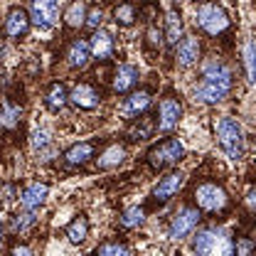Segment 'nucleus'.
Segmentation results:
<instances>
[{"label":"nucleus","instance_id":"1","mask_svg":"<svg viewBox=\"0 0 256 256\" xmlns=\"http://www.w3.org/2000/svg\"><path fill=\"white\" fill-rule=\"evenodd\" d=\"M192 254L194 256H232L234 239L232 232L222 224H204L192 236Z\"/></svg>","mask_w":256,"mask_h":256},{"label":"nucleus","instance_id":"2","mask_svg":"<svg viewBox=\"0 0 256 256\" xmlns=\"http://www.w3.org/2000/svg\"><path fill=\"white\" fill-rule=\"evenodd\" d=\"M214 136H217V143H220V148L224 150V156L232 160V162H239V160L244 158L246 138H244L242 124L234 116H229V114L220 116L214 121Z\"/></svg>","mask_w":256,"mask_h":256},{"label":"nucleus","instance_id":"3","mask_svg":"<svg viewBox=\"0 0 256 256\" xmlns=\"http://www.w3.org/2000/svg\"><path fill=\"white\" fill-rule=\"evenodd\" d=\"M180 160H185V146H182V140L180 138H162L158 140L148 153H146V162H148V168L150 170H165V168H175Z\"/></svg>","mask_w":256,"mask_h":256},{"label":"nucleus","instance_id":"4","mask_svg":"<svg viewBox=\"0 0 256 256\" xmlns=\"http://www.w3.org/2000/svg\"><path fill=\"white\" fill-rule=\"evenodd\" d=\"M194 25L207 37H220L229 30V15L220 2H200L194 10Z\"/></svg>","mask_w":256,"mask_h":256},{"label":"nucleus","instance_id":"5","mask_svg":"<svg viewBox=\"0 0 256 256\" xmlns=\"http://www.w3.org/2000/svg\"><path fill=\"white\" fill-rule=\"evenodd\" d=\"M192 200H194V207L200 212H207V214H217V212H222L224 207L229 204L226 190L220 182H212V180L200 182L194 188V192H192Z\"/></svg>","mask_w":256,"mask_h":256},{"label":"nucleus","instance_id":"6","mask_svg":"<svg viewBox=\"0 0 256 256\" xmlns=\"http://www.w3.org/2000/svg\"><path fill=\"white\" fill-rule=\"evenodd\" d=\"M202 222V212L194 207V204H182L172 217H170V224H168V236L170 242H182L188 239L192 232L200 226Z\"/></svg>","mask_w":256,"mask_h":256},{"label":"nucleus","instance_id":"7","mask_svg":"<svg viewBox=\"0 0 256 256\" xmlns=\"http://www.w3.org/2000/svg\"><path fill=\"white\" fill-rule=\"evenodd\" d=\"M185 180H188V175H185L182 170H170V172H165L158 182H156V188L150 190V207H162V204H168L170 200H175L178 192L185 188Z\"/></svg>","mask_w":256,"mask_h":256},{"label":"nucleus","instance_id":"8","mask_svg":"<svg viewBox=\"0 0 256 256\" xmlns=\"http://www.w3.org/2000/svg\"><path fill=\"white\" fill-rule=\"evenodd\" d=\"M153 118H156V128L160 133H172L175 128L180 126V118H182V101H180V96L175 94L162 96Z\"/></svg>","mask_w":256,"mask_h":256},{"label":"nucleus","instance_id":"9","mask_svg":"<svg viewBox=\"0 0 256 256\" xmlns=\"http://www.w3.org/2000/svg\"><path fill=\"white\" fill-rule=\"evenodd\" d=\"M69 104L79 111H96L104 104V92L94 82H76L69 92Z\"/></svg>","mask_w":256,"mask_h":256},{"label":"nucleus","instance_id":"10","mask_svg":"<svg viewBox=\"0 0 256 256\" xmlns=\"http://www.w3.org/2000/svg\"><path fill=\"white\" fill-rule=\"evenodd\" d=\"M200 79L220 84L224 89H234V72L222 57H204L200 62Z\"/></svg>","mask_w":256,"mask_h":256},{"label":"nucleus","instance_id":"11","mask_svg":"<svg viewBox=\"0 0 256 256\" xmlns=\"http://www.w3.org/2000/svg\"><path fill=\"white\" fill-rule=\"evenodd\" d=\"M150 104H153V89H138V92H130L124 98V104L118 106V114L126 121H138L140 116H146Z\"/></svg>","mask_w":256,"mask_h":256},{"label":"nucleus","instance_id":"12","mask_svg":"<svg viewBox=\"0 0 256 256\" xmlns=\"http://www.w3.org/2000/svg\"><path fill=\"white\" fill-rule=\"evenodd\" d=\"M30 20L40 30H50L60 22V0H32Z\"/></svg>","mask_w":256,"mask_h":256},{"label":"nucleus","instance_id":"13","mask_svg":"<svg viewBox=\"0 0 256 256\" xmlns=\"http://www.w3.org/2000/svg\"><path fill=\"white\" fill-rule=\"evenodd\" d=\"M2 28H5V34H8L10 40H15V42L25 40L32 28L30 12H28L22 5H12V8L5 12V25H2Z\"/></svg>","mask_w":256,"mask_h":256},{"label":"nucleus","instance_id":"14","mask_svg":"<svg viewBox=\"0 0 256 256\" xmlns=\"http://www.w3.org/2000/svg\"><path fill=\"white\" fill-rule=\"evenodd\" d=\"M140 82V69L136 64L124 62L114 69V76H111V92L114 94H130Z\"/></svg>","mask_w":256,"mask_h":256},{"label":"nucleus","instance_id":"15","mask_svg":"<svg viewBox=\"0 0 256 256\" xmlns=\"http://www.w3.org/2000/svg\"><path fill=\"white\" fill-rule=\"evenodd\" d=\"M232 94V89H224L220 84H212V82H204V79H197L192 84V98L197 104H204V106H217L226 101Z\"/></svg>","mask_w":256,"mask_h":256},{"label":"nucleus","instance_id":"16","mask_svg":"<svg viewBox=\"0 0 256 256\" xmlns=\"http://www.w3.org/2000/svg\"><path fill=\"white\" fill-rule=\"evenodd\" d=\"M202 60V44L194 34H185L175 47V62L180 69H192Z\"/></svg>","mask_w":256,"mask_h":256},{"label":"nucleus","instance_id":"17","mask_svg":"<svg viewBox=\"0 0 256 256\" xmlns=\"http://www.w3.org/2000/svg\"><path fill=\"white\" fill-rule=\"evenodd\" d=\"M47 194H50V185H47V182H40V180L28 182V185L20 190V194H18L20 210H25V212H37V210L44 204Z\"/></svg>","mask_w":256,"mask_h":256},{"label":"nucleus","instance_id":"18","mask_svg":"<svg viewBox=\"0 0 256 256\" xmlns=\"http://www.w3.org/2000/svg\"><path fill=\"white\" fill-rule=\"evenodd\" d=\"M30 146L32 150L40 156L42 160H52L57 156V146H54V136L47 126H37L32 128L30 133Z\"/></svg>","mask_w":256,"mask_h":256},{"label":"nucleus","instance_id":"19","mask_svg":"<svg viewBox=\"0 0 256 256\" xmlns=\"http://www.w3.org/2000/svg\"><path fill=\"white\" fill-rule=\"evenodd\" d=\"M96 158V140H82V143H74L72 148L64 150L62 160L69 168H82L86 162H92Z\"/></svg>","mask_w":256,"mask_h":256},{"label":"nucleus","instance_id":"20","mask_svg":"<svg viewBox=\"0 0 256 256\" xmlns=\"http://www.w3.org/2000/svg\"><path fill=\"white\" fill-rule=\"evenodd\" d=\"M89 47H92V57L101 60V62L111 60V57H114V52H116V40H114V32L98 28V30L92 34V40H89Z\"/></svg>","mask_w":256,"mask_h":256},{"label":"nucleus","instance_id":"21","mask_svg":"<svg viewBox=\"0 0 256 256\" xmlns=\"http://www.w3.org/2000/svg\"><path fill=\"white\" fill-rule=\"evenodd\" d=\"M128 158V148L124 143H108L101 153H98V158H96V165H98V170H116V168H121Z\"/></svg>","mask_w":256,"mask_h":256},{"label":"nucleus","instance_id":"22","mask_svg":"<svg viewBox=\"0 0 256 256\" xmlns=\"http://www.w3.org/2000/svg\"><path fill=\"white\" fill-rule=\"evenodd\" d=\"M185 37V32H182V15H180V10H168V15H165V28H162V42H165V47H170V50H175L178 47V42Z\"/></svg>","mask_w":256,"mask_h":256},{"label":"nucleus","instance_id":"23","mask_svg":"<svg viewBox=\"0 0 256 256\" xmlns=\"http://www.w3.org/2000/svg\"><path fill=\"white\" fill-rule=\"evenodd\" d=\"M92 60V47H89V40H72L69 47H66V64L69 69H86V64Z\"/></svg>","mask_w":256,"mask_h":256},{"label":"nucleus","instance_id":"24","mask_svg":"<svg viewBox=\"0 0 256 256\" xmlns=\"http://www.w3.org/2000/svg\"><path fill=\"white\" fill-rule=\"evenodd\" d=\"M44 106L52 114H60V111H64L69 106V89H66L64 82H52L47 86V92H44Z\"/></svg>","mask_w":256,"mask_h":256},{"label":"nucleus","instance_id":"25","mask_svg":"<svg viewBox=\"0 0 256 256\" xmlns=\"http://www.w3.org/2000/svg\"><path fill=\"white\" fill-rule=\"evenodd\" d=\"M114 22H116V28H133L136 22H138V5L133 2V0H124V2H116L114 5Z\"/></svg>","mask_w":256,"mask_h":256},{"label":"nucleus","instance_id":"26","mask_svg":"<svg viewBox=\"0 0 256 256\" xmlns=\"http://www.w3.org/2000/svg\"><path fill=\"white\" fill-rule=\"evenodd\" d=\"M22 121V106L15 104L10 96L2 98V108H0V128H8V130H15Z\"/></svg>","mask_w":256,"mask_h":256},{"label":"nucleus","instance_id":"27","mask_svg":"<svg viewBox=\"0 0 256 256\" xmlns=\"http://www.w3.org/2000/svg\"><path fill=\"white\" fill-rule=\"evenodd\" d=\"M64 234H66L69 244H74V246H82V244L89 239V220H86V214H76L72 222L66 224Z\"/></svg>","mask_w":256,"mask_h":256},{"label":"nucleus","instance_id":"28","mask_svg":"<svg viewBox=\"0 0 256 256\" xmlns=\"http://www.w3.org/2000/svg\"><path fill=\"white\" fill-rule=\"evenodd\" d=\"M86 2L84 0H74L69 8H66V12H64V28L66 30H79V28H84V20H86Z\"/></svg>","mask_w":256,"mask_h":256},{"label":"nucleus","instance_id":"29","mask_svg":"<svg viewBox=\"0 0 256 256\" xmlns=\"http://www.w3.org/2000/svg\"><path fill=\"white\" fill-rule=\"evenodd\" d=\"M162 44L165 42H162V30L158 28V22L146 25V32H143V52L150 54V57H158Z\"/></svg>","mask_w":256,"mask_h":256},{"label":"nucleus","instance_id":"30","mask_svg":"<svg viewBox=\"0 0 256 256\" xmlns=\"http://www.w3.org/2000/svg\"><path fill=\"white\" fill-rule=\"evenodd\" d=\"M242 64H244L246 84H256V42L252 37H246L242 44Z\"/></svg>","mask_w":256,"mask_h":256},{"label":"nucleus","instance_id":"31","mask_svg":"<svg viewBox=\"0 0 256 256\" xmlns=\"http://www.w3.org/2000/svg\"><path fill=\"white\" fill-rule=\"evenodd\" d=\"M148 220V210L143 207V204H130L126 207L124 212H121V217H118V224L124 226V229H138V226H143Z\"/></svg>","mask_w":256,"mask_h":256},{"label":"nucleus","instance_id":"32","mask_svg":"<svg viewBox=\"0 0 256 256\" xmlns=\"http://www.w3.org/2000/svg\"><path fill=\"white\" fill-rule=\"evenodd\" d=\"M156 118H150V116H140L138 121H133V128H130V140H148V138H153L156 136Z\"/></svg>","mask_w":256,"mask_h":256},{"label":"nucleus","instance_id":"33","mask_svg":"<svg viewBox=\"0 0 256 256\" xmlns=\"http://www.w3.org/2000/svg\"><path fill=\"white\" fill-rule=\"evenodd\" d=\"M94 256H133V252L121 242H101L94 249Z\"/></svg>","mask_w":256,"mask_h":256},{"label":"nucleus","instance_id":"34","mask_svg":"<svg viewBox=\"0 0 256 256\" xmlns=\"http://www.w3.org/2000/svg\"><path fill=\"white\" fill-rule=\"evenodd\" d=\"M34 222H37L34 212H25V210H22L20 214H15V217L10 220V229H12L15 234H18V232L22 234V232H28L30 226H34Z\"/></svg>","mask_w":256,"mask_h":256},{"label":"nucleus","instance_id":"35","mask_svg":"<svg viewBox=\"0 0 256 256\" xmlns=\"http://www.w3.org/2000/svg\"><path fill=\"white\" fill-rule=\"evenodd\" d=\"M104 18H106V12H104V8H101V5H89V8H86L84 28H89V30L96 32L101 25H104Z\"/></svg>","mask_w":256,"mask_h":256},{"label":"nucleus","instance_id":"36","mask_svg":"<svg viewBox=\"0 0 256 256\" xmlns=\"http://www.w3.org/2000/svg\"><path fill=\"white\" fill-rule=\"evenodd\" d=\"M232 256H256V242L252 236H239L234 242V254Z\"/></svg>","mask_w":256,"mask_h":256},{"label":"nucleus","instance_id":"37","mask_svg":"<svg viewBox=\"0 0 256 256\" xmlns=\"http://www.w3.org/2000/svg\"><path fill=\"white\" fill-rule=\"evenodd\" d=\"M15 197H18V192H15V185H12V182H5V185L0 188V202H2V204L12 202Z\"/></svg>","mask_w":256,"mask_h":256},{"label":"nucleus","instance_id":"38","mask_svg":"<svg viewBox=\"0 0 256 256\" xmlns=\"http://www.w3.org/2000/svg\"><path fill=\"white\" fill-rule=\"evenodd\" d=\"M244 204L256 214V185H252V188L246 190V194H244Z\"/></svg>","mask_w":256,"mask_h":256},{"label":"nucleus","instance_id":"39","mask_svg":"<svg viewBox=\"0 0 256 256\" xmlns=\"http://www.w3.org/2000/svg\"><path fill=\"white\" fill-rule=\"evenodd\" d=\"M10 256H34V254H32L30 246H25V244H15V246L10 249Z\"/></svg>","mask_w":256,"mask_h":256},{"label":"nucleus","instance_id":"40","mask_svg":"<svg viewBox=\"0 0 256 256\" xmlns=\"http://www.w3.org/2000/svg\"><path fill=\"white\" fill-rule=\"evenodd\" d=\"M2 57H5V44H2V37H0V62H2Z\"/></svg>","mask_w":256,"mask_h":256},{"label":"nucleus","instance_id":"41","mask_svg":"<svg viewBox=\"0 0 256 256\" xmlns=\"http://www.w3.org/2000/svg\"><path fill=\"white\" fill-rule=\"evenodd\" d=\"M0 244H2V210H0Z\"/></svg>","mask_w":256,"mask_h":256},{"label":"nucleus","instance_id":"42","mask_svg":"<svg viewBox=\"0 0 256 256\" xmlns=\"http://www.w3.org/2000/svg\"><path fill=\"white\" fill-rule=\"evenodd\" d=\"M175 2H182V0H175Z\"/></svg>","mask_w":256,"mask_h":256}]
</instances>
